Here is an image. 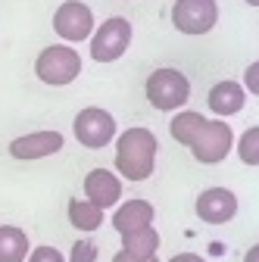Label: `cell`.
Masks as SVG:
<instances>
[{
  "mask_svg": "<svg viewBox=\"0 0 259 262\" xmlns=\"http://www.w3.org/2000/svg\"><path fill=\"white\" fill-rule=\"evenodd\" d=\"M116 175L125 181H147L156 169L159 141L150 128L135 125L116 135Z\"/></svg>",
  "mask_w": 259,
  "mask_h": 262,
  "instance_id": "6da1fadb",
  "label": "cell"
},
{
  "mask_svg": "<svg viewBox=\"0 0 259 262\" xmlns=\"http://www.w3.org/2000/svg\"><path fill=\"white\" fill-rule=\"evenodd\" d=\"M147 103L159 113H178L187 106L190 100V81L181 69H172V66H163V69H153L147 75L144 84Z\"/></svg>",
  "mask_w": 259,
  "mask_h": 262,
  "instance_id": "7a4b0ae2",
  "label": "cell"
},
{
  "mask_svg": "<svg viewBox=\"0 0 259 262\" xmlns=\"http://www.w3.org/2000/svg\"><path fill=\"white\" fill-rule=\"evenodd\" d=\"M35 75L50 88H66L81 75V56L72 44H50L35 59Z\"/></svg>",
  "mask_w": 259,
  "mask_h": 262,
  "instance_id": "3957f363",
  "label": "cell"
},
{
  "mask_svg": "<svg viewBox=\"0 0 259 262\" xmlns=\"http://www.w3.org/2000/svg\"><path fill=\"white\" fill-rule=\"evenodd\" d=\"M132 38H135V28L125 16H110L106 22H100L94 28V35L88 38L91 41V59L94 62H116L125 56V50L132 47Z\"/></svg>",
  "mask_w": 259,
  "mask_h": 262,
  "instance_id": "277c9868",
  "label": "cell"
},
{
  "mask_svg": "<svg viewBox=\"0 0 259 262\" xmlns=\"http://www.w3.org/2000/svg\"><path fill=\"white\" fill-rule=\"evenodd\" d=\"M72 135L81 147L88 150H103L116 141L119 135V125H116V116L103 106H84L75 122H72Z\"/></svg>",
  "mask_w": 259,
  "mask_h": 262,
  "instance_id": "5b68a950",
  "label": "cell"
},
{
  "mask_svg": "<svg viewBox=\"0 0 259 262\" xmlns=\"http://www.w3.org/2000/svg\"><path fill=\"white\" fill-rule=\"evenodd\" d=\"M187 150L197 162H203V166H219V162H225L228 153L234 150V131L225 119H206L197 141H193Z\"/></svg>",
  "mask_w": 259,
  "mask_h": 262,
  "instance_id": "8992f818",
  "label": "cell"
},
{
  "mask_svg": "<svg viewBox=\"0 0 259 262\" xmlns=\"http://www.w3.org/2000/svg\"><path fill=\"white\" fill-rule=\"evenodd\" d=\"M219 22V4L215 0H175L172 4V25L187 38L209 35Z\"/></svg>",
  "mask_w": 259,
  "mask_h": 262,
  "instance_id": "52a82bcc",
  "label": "cell"
},
{
  "mask_svg": "<svg viewBox=\"0 0 259 262\" xmlns=\"http://www.w3.org/2000/svg\"><path fill=\"white\" fill-rule=\"evenodd\" d=\"M94 10L81 0H62L53 13V31L56 38H62V44H81L94 35Z\"/></svg>",
  "mask_w": 259,
  "mask_h": 262,
  "instance_id": "ba28073f",
  "label": "cell"
},
{
  "mask_svg": "<svg viewBox=\"0 0 259 262\" xmlns=\"http://www.w3.org/2000/svg\"><path fill=\"white\" fill-rule=\"evenodd\" d=\"M193 212L206 225H228L238 215V193L228 187H206L193 203Z\"/></svg>",
  "mask_w": 259,
  "mask_h": 262,
  "instance_id": "9c48e42d",
  "label": "cell"
},
{
  "mask_svg": "<svg viewBox=\"0 0 259 262\" xmlns=\"http://www.w3.org/2000/svg\"><path fill=\"white\" fill-rule=\"evenodd\" d=\"M66 138L59 131H31V135H22V138H13L10 141V156L19 159V162H35V159H47L53 153L62 150Z\"/></svg>",
  "mask_w": 259,
  "mask_h": 262,
  "instance_id": "30bf717a",
  "label": "cell"
},
{
  "mask_svg": "<svg viewBox=\"0 0 259 262\" xmlns=\"http://www.w3.org/2000/svg\"><path fill=\"white\" fill-rule=\"evenodd\" d=\"M84 200H91L94 206H100L103 212L106 209H116L122 203V178L110 169H91L84 175Z\"/></svg>",
  "mask_w": 259,
  "mask_h": 262,
  "instance_id": "8fae6325",
  "label": "cell"
},
{
  "mask_svg": "<svg viewBox=\"0 0 259 262\" xmlns=\"http://www.w3.org/2000/svg\"><path fill=\"white\" fill-rule=\"evenodd\" d=\"M206 106L215 119H231L247 106V91L241 81H231V78L215 81L206 94Z\"/></svg>",
  "mask_w": 259,
  "mask_h": 262,
  "instance_id": "7c38bea8",
  "label": "cell"
},
{
  "mask_svg": "<svg viewBox=\"0 0 259 262\" xmlns=\"http://www.w3.org/2000/svg\"><path fill=\"white\" fill-rule=\"evenodd\" d=\"M156 219V209L150 200H141V196H135V200H125L113 209V228L119 234H132V231H141V228H150Z\"/></svg>",
  "mask_w": 259,
  "mask_h": 262,
  "instance_id": "4fadbf2b",
  "label": "cell"
},
{
  "mask_svg": "<svg viewBox=\"0 0 259 262\" xmlns=\"http://www.w3.org/2000/svg\"><path fill=\"white\" fill-rule=\"evenodd\" d=\"M66 215H69V225L75 228V231H81V234H94L97 228L106 222V212H103L100 206H94L91 200H84V196H78V200H69Z\"/></svg>",
  "mask_w": 259,
  "mask_h": 262,
  "instance_id": "5bb4252c",
  "label": "cell"
},
{
  "mask_svg": "<svg viewBox=\"0 0 259 262\" xmlns=\"http://www.w3.org/2000/svg\"><path fill=\"white\" fill-rule=\"evenodd\" d=\"M159 231L150 225V228H141V231H132V234H122V253L132 256V259H153L159 253Z\"/></svg>",
  "mask_w": 259,
  "mask_h": 262,
  "instance_id": "9a60e30c",
  "label": "cell"
},
{
  "mask_svg": "<svg viewBox=\"0 0 259 262\" xmlns=\"http://www.w3.org/2000/svg\"><path fill=\"white\" fill-rule=\"evenodd\" d=\"M31 241L19 225H0V262H25Z\"/></svg>",
  "mask_w": 259,
  "mask_h": 262,
  "instance_id": "2e32d148",
  "label": "cell"
},
{
  "mask_svg": "<svg viewBox=\"0 0 259 262\" xmlns=\"http://www.w3.org/2000/svg\"><path fill=\"white\" fill-rule=\"evenodd\" d=\"M206 125V116L197 113V110H178L169 122V135L181 144V147H190L193 141H197L200 128Z\"/></svg>",
  "mask_w": 259,
  "mask_h": 262,
  "instance_id": "e0dca14e",
  "label": "cell"
},
{
  "mask_svg": "<svg viewBox=\"0 0 259 262\" xmlns=\"http://www.w3.org/2000/svg\"><path fill=\"white\" fill-rule=\"evenodd\" d=\"M234 150H238V159L244 166H259V125H250L244 131L234 144Z\"/></svg>",
  "mask_w": 259,
  "mask_h": 262,
  "instance_id": "ac0fdd59",
  "label": "cell"
},
{
  "mask_svg": "<svg viewBox=\"0 0 259 262\" xmlns=\"http://www.w3.org/2000/svg\"><path fill=\"white\" fill-rule=\"evenodd\" d=\"M97 256H100L97 244H94V241H88V237H81V241H75V244H72V250H69V259H66V262H97Z\"/></svg>",
  "mask_w": 259,
  "mask_h": 262,
  "instance_id": "d6986e66",
  "label": "cell"
},
{
  "mask_svg": "<svg viewBox=\"0 0 259 262\" xmlns=\"http://www.w3.org/2000/svg\"><path fill=\"white\" fill-rule=\"evenodd\" d=\"M25 262H66V256H62L56 247L44 244V247H31V253H28Z\"/></svg>",
  "mask_w": 259,
  "mask_h": 262,
  "instance_id": "ffe728a7",
  "label": "cell"
},
{
  "mask_svg": "<svg viewBox=\"0 0 259 262\" xmlns=\"http://www.w3.org/2000/svg\"><path fill=\"white\" fill-rule=\"evenodd\" d=\"M241 84H244V91H247V94L259 97V59L247 66V72H244V81H241Z\"/></svg>",
  "mask_w": 259,
  "mask_h": 262,
  "instance_id": "44dd1931",
  "label": "cell"
},
{
  "mask_svg": "<svg viewBox=\"0 0 259 262\" xmlns=\"http://www.w3.org/2000/svg\"><path fill=\"white\" fill-rule=\"evenodd\" d=\"M169 262H206V259H203L200 253H175Z\"/></svg>",
  "mask_w": 259,
  "mask_h": 262,
  "instance_id": "7402d4cb",
  "label": "cell"
},
{
  "mask_svg": "<svg viewBox=\"0 0 259 262\" xmlns=\"http://www.w3.org/2000/svg\"><path fill=\"white\" fill-rule=\"evenodd\" d=\"M113 262H159V256H153V259H132V256H125L122 250L113 256Z\"/></svg>",
  "mask_w": 259,
  "mask_h": 262,
  "instance_id": "603a6c76",
  "label": "cell"
},
{
  "mask_svg": "<svg viewBox=\"0 0 259 262\" xmlns=\"http://www.w3.org/2000/svg\"><path fill=\"white\" fill-rule=\"evenodd\" d=\"M244 262H259V244H253V247L244 253Z\"/></svg>",
  "mask_w": 259,
  "mask_h": 262,
  "instance_id": "cb8c5ba5",
  "label": "cell"
},
{
  "mask_svg": "<svg viewBox=\"0 0 259 262\" xmlns=\"http://www.w3.org/2000/svg\"><path fill=\"white\" fill-rule=\"evenodd\" d=\"M244 4H247V7H259V0H244Z\"/></svg>",
  "mask_w": 259,
  "mask_h": 262,
  "instance_id": "d4e9b609",
  "label": "cell"
}]
</instances>
